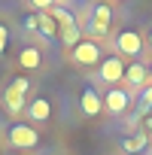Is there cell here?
<instances>
[{
	"label": "cell",
	"instance_id": "obj_19",
	"mask_svg": "<svg viewBox=\"0 0 152 155\" xmlns=\"http://www.w3.org/2000/svg\"><path fill=\"white\" fill-rule=\"evenodd\" d=\"M25 28H28V31H37V15H28V18H25Z\"/></svg>",
	"mask_w": 152,
	"mask_h": 155
},
{
	"label": "cell",
	"instance_id": "obj_15",
	"mask_svg": "<svg viewBox=\"0 0 152 155\" xmlns=\"http://www.w3.org/2000/svg\"><path fill=\"white\" fill-rule=\"evenodd\" d=\"M61 34V43L64 46H70V49H76L82 43V34H79V28H64V31H58Z\"/></svg>",
	"mask_w": 152,
	"mask_h": 155
},
{
	"label": "cell",
	"instance_id": "obj_3",
	"mask_svg": "<svg viewBox=\"0 0 152 155\" xmlns=\"http://www.w3.org/2000/svg\"><path fill=\"white\" fill-rule=\"evenodd\" d=\"M110 25H113V9H110L107 3H94L88 31H91L94 37H107V34H110Z\"/></svg>",
	"mask_w": 152,
	"mask_h": 155
},
{
	"label": "cell",
	"instance_id": "obj_20",
	"mask_svg": "<svg viewBox=\"0 0 152 155\" xmlns=\"http://www.w3.org/2000/svg\"><path fill=\"white\" fill-rule=\"evenodd\" d=\"M146 137H152V116L146 119Z\"/></svg>",
	"mask_w": 152,
	"mask_h": 155
},
{
	"label": "cell",
	"instance_id": "obj_2",
	"mask_svg": "<svg viewBox=\"0 0 152 155\" xmlns=\"http://www.w3.org/2000/svg\"><path fill=\"white\" fill-rule=\"evenodd\" d=\"M143 37L134 31V28H125L119 37H116V52H122V55H128V58H137L140 52H143Z\"/></svg>",
	"mask_w": 152,
	"mask_h": 155
},
{
	"label": "cell",
	"instance_id": "obj_5",
	"mask_svg": "<svg viewBox=\"0 0 152 155\" xmlns=\"http://www.w3.org/2000/svg\"><path fill=\"white\" fill-rule=\"evenodd\" d=\"M73 61H76V64H82V67L101 64V61H104V58H101V46H97L94 40H82L79 46L73 49Z\"/></svg>",
	"mask_w": 152,
	"mask_h": 155
},
{
	"label": "cell",
	"instance_id": "obj_4",
	"mask_svg": "<svg viewBox=\"0 0 152 155\" xmlns=\"http://www.w3.org/2000/svg\"><path fill=\"white\" fill-rule=\"evenodd\" d=\"M9 143L15 149H34L40 143V134L31 128V125H12L9 128Z\"/></svg>",
	"mask_w": 152,
	"mask_h": 155
},
{
	"label": "cell",
	"instance_id": "obj_7",
	"mask_svg": "<svg viewBox=\"0 0 152 155\" xmlns=\"http://www.w3.org/2000/svg\"><path fill=\"white\" fill-rule=\"evenodd\" d=\"M101 79L104 82H119V79H125V64H122V58L119 55H110V58H104L101 61Z\"/></svg>",
	"mask_w": 152,
	"mask_h": 155
},
{
	"label": "cell",
	"instance_id": "obj_21",
	"mask_svg": "<svg viewBox=\"0 0 152 155\" xmlns=\"http://www.w3.org/2000/svg\"><path fill=\"white\" fill-rule=\"evenodd\" d=\"M146 43H149V49H152V31H149V37H146Z\"/></svg>",
	"mask_w": 152,
	"mask_h": 155
},
{
	"label": "cell",
	"instance_id": "obj_6",
	"mask_svg": "<svg viewBox=\"0 0 152 155\" xmlns=\"http://www.w3.org/2000/svg\"><path fill=\"white\" fill-rule=\"evenodd\" d=\"M104 107H107L110 113L122 116V113H128V110H131V94H128L125 88H110V91L104 94Z\"/></svg>",
	"mask_w": 152,
	"mask_h": 155
},
{
	"label": "cell",
	"instance_id": "obj_11",
	"mask_svg": "<svg viewBox=\"0 0 152 155\" xmlns=\"http://www.w3.org/2000/svg\"><path fill=\"white\" fill-rule=\"evenodd\" d=\"M18 64H21L25 70H37V67L43 64V55H40V49H37V46H25V49L18 52Z\"/></svg>",
	"mask_w": 152,
	"mask_h": 155
},
{
	"label": "cell",
	"instance_id": "obj_9",
	"mask_svg": "<svg viewBox=\"0 0 152 155\" xmlns=\"http://www.w3.org/2000/svg\"><path fill=\"white\" fill-rule=\"evenodd\" d=\"M28 119H31V122H49V119H52V101L37 97V101L28 107Z\"/></svg>",
	"mask_w": 152,
	"mask_h": 155
},
{
	"label": "cell",
	"instance_id": "obj_1",
	"mask_svg": "<svg viewBox=\"0 0 152 155\" xmlns=\"http://www.w3.org/2000/svg\"><path fill=\"white\" fill-rule=\"evenodd\" d=\"M28 91H31V79H28V76H18V79L6 88V94H3L6 110L9 113H21L25 110V101H28Z\"/></svg>",
	"mask_w": 152,
	"mask_h": 155
},
{
	"label": "cell",
	"instance_id": "obj_12",
	"mask_svg": "<svg viewBox=\"0 0 152 155\" xmlns=\"http://www.w3.org/2000/svg\"><path fill=\"white\" fill-rule=\"evenodd\" d=\"M37 31H40V34H43L46 40H52V37H55V34H58L61 28L55 25V18H52L49 12H40V15H37Z\"/></svg>",
	"mask_w": 152,
	"mask_h": 155
},
{
	"label": "cell",
	"instance_id": "obj_8",
	"mask_svg": "<svg viewBox=\"0 0 152 155\" xmlns=\"http://www.w3.org/2000/svg\"><path fill=\"white\" fill-rule=\"evenodd\" d=\"M125 82H128L131 88H140V91H143V88L152 82V79H149V67L140 64V61L128 64V67H125Z\"/></svg>",
	"mask_w": 152,
	"mask_h": 155
},
{
	"label": "cell",
	"instance_id": "obj_22",
	"mask_svg": "<svg viewBox=\"0 0 152 155\" xmlns=\"http://www.w3.org/2000/svg\"><path fill=\"white\" fill-rule=\"evenodd\" d=\"M149 79H152V67H149Z\"/></svg>",
	"mask_w": 152,
	"mask_h": 155
},
{
	"label": "cell",
	"instance_id": "obj_10",
	"mask_svg": "<svg viewBox=\"0 0 152 155\" xmlns=\"http://www.w3.org/2000/svg\"><path fill=\"white\" fill-rule=\"evenodd\" d=\"M79 104H82V113H85V116H97V113H101V107H104V97L88 85V88L82 91V101H79Z\"/></svg>",
	"mask_w": 152,
	"mask_h": 155
},
{
	"label": "cell",
	"instance_id": "obj_14",
	"mask_svg": "<svg viewBox=\"0 0 152 155\" xmlns=\"http://www.w3.org/2000/svg\"><path fill=\"white\" fill-rule=\"evenodd\" d=\"M146 143H149L146 134H134V137H125V140H122V149H125V152H140Z\"/></svg>",
	"mask_w": 152,
	"mask_h": 155
},
{
	"label": "cell",
	"instance_id": "obj_13",
	"mask_svg": "<svg viewBox=\"0 0 152 155\" xmlns=\"http://www.w3.org/2000/svg\"><path fill=\"white\" fill-rule=\"evenodd\" d=\"M49 15L55 18V25H58L61 31H64V28H76V18H73L67 9H61V6H52V9H49Z\"/></svg>",
	"mask_w": 152,
	"mask_h": 155
},
{
	"label": "cell",
	"instance_id": "obj_16",
	"mask_svg": "<svg viewBox=\"0 0 152 155\" xmlns=\"http://www.w3.org/2000/svg\"><path fill=\"white\" fill-rule=\"evenodd\" d=\"M140 104H143V110H149V107H152V82L140 91Z\"/></svg>",
	"mask_w": 152,
	"mask_h": 155
},
{
	"label": "cell",
	"instance_id": "obj_18",
	"mask_svg": "<svg viewBox=\"0 0 152 155\" xmlns=\"http://www.w3.org/2000/svg\"><path fill=\"white\" fill-rule=\"evenodd\" d=\"M31 3H34L37 9H43V12H49V9H52V3H55V0H31Z\"/></svg>",
	"mask_w": 152,
	"mask_h": 155
},
{
	"label": "cell",
	"instance_id": "obj_17",
	"mask_svg": "<svg viewBox=\"0 0 152 155\" xmlns=\"http://www.w3.org/2000/svg\"><path fill=\"white\" fill-rule=\"evenodd\" d=\"M6 43H9V31H6L3 25H0V55L6 52Z\"/></svg>",
	"mask_w": 152,
	"mask_h": 155
}]
</instances>
